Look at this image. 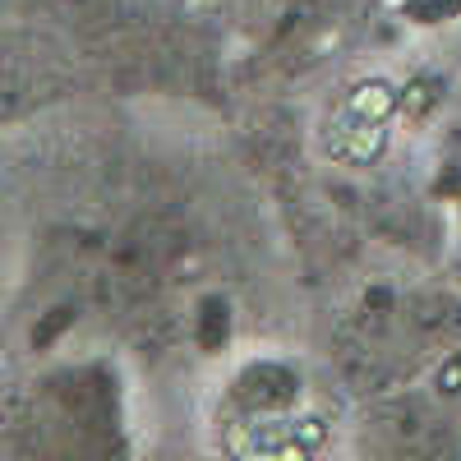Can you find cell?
<instances>
[{
    "mask_svg": "<svg viewBox=\"0 0 461 461\" xmlns=\"http://www.w3.org/2000/svg\"><path fill=\"white\" fill-rule=\"evenodd\" d=\"M217 425L226 452L245 456H314L341 429L314 374L282 356H258L226 374Z\"/></svg>",
    "mask_w": 461,
    "mask_h": 461,
    "instance_id": "obj_1",
    "label": "cell"
},
{
    "mask_svg": "<svg viewBox=\"0 0 461 461\" xmlns=\"http://www.w3.org/2000/svg\"><path fill=\"white\" fill-rule=\"evenodd\" d=\"M411 19L425 23H443V19H461V0H402Z\"/></svg>",
    "mask_w": 461,
    "mask_h": 461,
    "instance_id": "obj_2",
    "label": "cell"
}]
</instances>
